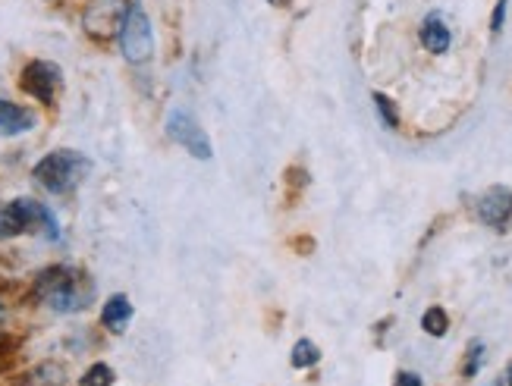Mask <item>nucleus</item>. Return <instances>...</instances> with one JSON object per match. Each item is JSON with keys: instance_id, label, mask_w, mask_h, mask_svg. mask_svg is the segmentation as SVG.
Here are the masks:
<instances>
[{"instance_id": "dca6fc26", "label": "nucleus", "mask_w": 512, "mask_h": 386, "mask_svg": "<svg viewBox=\"0 0 512 386\" xmlns=\"http://www.w3.org/2000/svg\"><path fill=\"white\" fill-rule=\"evenodd\" d=\"M481 365H484V346H481V343H472V349H469V358H465V368H462V374H465V377H475V374L481 371Z\"/></svg>"}, {"instance_id": "20e7f679", "label": "nucleus", "mask_w": 512, "mask_h": 386, "mask_svg": "<svg viewBox=\"0 0 512 386\" xmlns=\"http://www.w3.org/2000/svg\"><path fill=\"white\" fill-rule=\"evenodd\" d=\"M120 48L123 57L129 63H148L154 54V32H151V19L142 10V4L129 0L126 16H123V26H120Z\"/></svg>"}, {"instance_id": "f257e3e1", "label": "nucleus", "mask_w": 512, "mask_h": 386, "mask_svg": "<svg viewBox=\"0 0 512 386\" xmlns=\"http://www.w3.org/2000/svg\"><path fill=\"white\" fill-rule=\"evenodd\" d=\"M35 295L44 305L60 311V314H76V311H85L88 305H92L95 280L79 267L57 264V267H48V270H41V274H38Z\"/></svg>"}, {"instance_id": "f03ea898", "label": "nucleus", "mask_w": 512, "mask_h": 386, "mask_svg": "<svg viewBox=\"0 0 512 386\" xmlns=\"http://www.w3.org/2000/svg\"><path fill=\"white\" fill-rule=\"evenodd\" d=\"M88 170H92V161H88L85 154L63 148V151H51L48 157H41L32 176H35V183L44 186L51 195H66L82 183Z\"/></svg>"}, {"instance_id": "39448f33", "label": "nucleus", "mask_w": 512, "mask_h": 386, "mask_svg": "<svg viewBox=\"0 0 512 386\" xmlns=\"http://www.w3.org/2000/svg\"><path fill=\"white\" fill-rule=\"evenodd\" d=\"M167 135L176 145H183L192 157H198V161H211V154H214L211 139H208V132L198 126V120L192 117V113L173 107L167 113Z\"/></svg>"}, {"instance_id": "0eeeda50", "label": "nucleus", "mask_w": 512, "mask_h": 386, "mask_svg": "<svg viewBox=\"0 0 512 386\" xmlns=\"http://www.w3.org/2000/svg\"><path fill=\"white\" fill-rule=\"evenodd\" d=\"M129 0H92L82 16V26L88 35L95 38H110V35H120L123 26V16H126Z\"/></svg>"}, {"instance_id": "a211bd4d", "label": "nucleus", "mask_w": 512, "mask_h": 386, "mask_svg": "<svg viewBox=\"0 0 512 386\" xmlns=\"http://www.w3.org/2000/svg\"><path fill=\"white\" fill-rule=\"evenodd\" d=\"M396 386H421V377L418 374H409V371H403L396 377Z\"/></svg>"}, {"instance_id": "ddd939ff", "label": "nucleus", "mask_w": 512, "mask_h": 386, "mask_svg": "<svg viewBox=\"0 0 512 386\" xmlns=\"http://www.w3.org/2000/svg\"><path fill=\"white\" fill-rule=\"evenodd\" d=\"M421 330H425L428 336H447V330H450V317H447V311H443L440 305L428 308L425 317H421Z\"/></svg>"}, {"instance_id": "9b49d317", "label": "nucleus", "mask_w": 512, "mask_h": 386, "mask_svg": "<svg viewBox=\"0 0 512 386\" xmlns=\"http://www.w3.org/2000/svg\"><path fill=\"white\" fill-rule=\"evenodd\" d=\"M101 321L107 330H114V333H123L126 324L132 321V305L129 299L120 292V295H110V299L104 302V311H101Z\"/></svg>"}, {"instance_id": "423d86ee", "label": "nucleus", "mask_w": 512, "mask_h": 386, "mask_svg": "<svg viewBox=\"0 0 512 386\" xmlns=\"http://www.w3.org/2000/svg\"><path fill=\"white\" fill-rule=\"evenodd\" d=\"M22 92L32 95L35 101L41 104H54L57 101V92L63 85V76H60V66L57 63H48V60H32L26 70H22Z\"/></svg>"}, {"instance_id": "aec40b11", "label": "nucleus", "mask_w": 512, "mask_h": 386, "mask_svg": "<svg viewBox=\"0 0 512 386\" xmlns=\"http://www.w3.org/2000/svg\"><path fill=\"white\" fill-rule=\"evenodd\" d=\"M274 4H283V0H274Z\"/></svg>"}, {"instance_id": "f8f14e48", "label": "nucleus", "mask_w": 512, "mask_h": 386, "mask_svg": "<svg viewBox=\"0 0 512 386\" xmlns=\"http://www.w3.org/2000/svg\"><path fill=\"white\" fill-rule=\"evenodd\" d=\"M318 361H321V349L311 343V339H299V343L293 346V355H289V365H293L296 371L315 368Z\"/></svg>"}, {"instance_id": "7ed1b4c3", "label": "nucleus", "mask_w": 512, "mask_h": 386, "mask_svg": "<svg viewBox=\"0 0 512 386\" xmlns=\"http://www.w3.org/2000/svg\"><path fill=\"white\" fill-rule=\"evenodd\" d=\"M26 233H44L48 239L60 236L57 217L44 208L41 201L32 198H16L0 208V239L10 236H26Z\"/></svg>"}, {"instance_id": "1a4fd4ad", "label": "nucleus", "mask_w": 512, "mask_h": 386, "mask_svg": "<svg viewBox=\"0 0 512 386\" xmlns=\"http://www.w3.org/2000/svg\"><path fill=\"white\" fill-rule=\"evenodd\" d=\"M35 113L29 107L22 104H13V101H4L0 98V135H7V139H13V135H22V132H32L35 129Z\"/></svg>"}, {"instance_id": "9d476101", "label": "nucleus", "mask_w": 512, "mask_h": 386, "mask_svg": "<svg viewBox=\"0 0 512 386\" xmlns=\"http://www.w3.org/2000/svg\"><path fill=\"white\" fill-rule=\"evenodd\" d=\"M450 29H447V22H443L437 13L425 19V26H421V44L431 51V54H447L450 51Z\"/></svg>"}, {"instance_id": "2eb2a0df", "label": "nucleus", "mask_w": 512, "mask_h": 386, "mask_svg": "<svg viewBox=\"0 0 512 386\" xmlns=\"http://www.w3.org/2000/svg\"><path fill=\"white\" fill-rule=\"evenodd\" d=\"M374 107H377V113H381V120H384L387 129H396V126H399L396 107H393V101H390L387 95H374Z\"/></svg>"}, {"instance_id": "6ab92c4d", "label": "nucleus", "mask_w": 512, "mask_h": 386, "mask_svg": "<svg viewBox=\"0 0 512 386\" xmlns=\"http://www.w3.org/2000/svg\"><path fill=\"white\" fill-rule=\"evenodd\" d=\"M497 386H512V365H509V368H506V374L497 380Z\"/></svg>"}, {"instance_id": "f3484780", "label": "nucleus", "mask_w": 512, "mask_h": 386, "mask_svg": "<svg viewBox=\"0 0 512 386\" xmlns=\"http://www.w3.org/2000/svg\"><path fill=\"white\" fill-rule=\"evenodd\" d=\"M503 19H506V0H500L497 10H494V16H491V32H494V35H500V29H503Z\"/></svg>"}, {"instance_id": "4468645a", "label": "nucleus", "mask_w": 512, "mask_h": 386, "mask_svg": "<svg viewBox=\"0 0 512 386\" xmlns=\"http://www.w3.org/2000/svg\"><path fill=\"white\" fill-rule=\"evenodd\" d=\"M114 383V371L107 365H92L82 374V386H110Z\"/></svg>"}, {"instance_id": "6e6552de", "label": "nucleus", "mask_w": 512, "mask_h": 386, "mask_svg": "<svg viewBox=\"0 0 512 386\" xmlns=\"http://www.w3.org/2000/svg\"><path fill=\"white\" fill-rule=\"evenodd\" d=\"M478 217L491 230H503L512 220V189L509 186H491L478 198Z\"/></svg>"}]
</instances>
